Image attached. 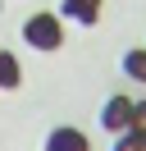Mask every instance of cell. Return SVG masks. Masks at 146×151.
<instances>
[{"label":"cell","instance_id":"1","mask_svg":"<svg viewBox=\"0 0 146 151\" xmlns=\"http://www.w3.org/2000/svg\"><path fill=\"white\" fill-rule=\"evenodd\" d=\"M23 41L32 50H59L64 46V19L55 9H41V14H27L23 19Z\"/></svg>","mask_w":146,"mask_h":151},{"label":"cell","instance_id":"2","mask_svg":"<svg viewBox=\"0 0 146 151\" xmlns=\"http://www.w3.org/2000/svg\"><path fill=\"white\" fill-rule=\"evenodd\" d=\"M100 128L105 133H128L132 128V96H110L100 105Z\"/></svg>","mask_w":146,"mask_h":151},{"label":"cell","instance_id":"3","mask_svg":"<svg viewBox=\"0 0 146 151\" xmlns=\"http://www.w3.org/2000/svg\"><path fill=\"white\" fill-rule=\"evenodd\" d=\"M46 151H91V137L73 124H59V128L46 133Z\"/></svg>","mask_w":146,"mask_h":151},{"label":"cell","instance_id":"4","mask_svg":"<svg viewBox=\"0 0 146 151\" xmlns=\"http://www.w3.org/2000/svg\"><path fill=\"white\" fill-rule=\"evenodd\" d=\"M59 19L78 23V28H91L100 19V0H59Z\"/></svg>","mask_w":146,"mask_h":151},{"label":"cell","instance_id":"5","mask_svg":"<svg viewBox=\"0 0 146 151\" xmlns=\"http://www.w3.org/2000/svg\"><path fill=\"white\" fill-rule=\"evenodd\" d=\"M18 83H23V64H18V55H14V50H0V87L14 92Z\"/></svg>","mask_w":146,"mask_h":151},{"label":"cell","instance_id":"6","mask_svg":"<svg viewBox=\"0 0 146 151\" xmlns=\"http://www.w3.org/2000/svg\"><path fill=\"white\" fill-rule=\"evenodd\" d=\"M123 73L132 83H146V50H128L123 55Z\"/></svg>","mask_w":146,"mask_h":151},{"label":"cell","instance_id":"7","mask_svg":"<svg viewBox=\"0 0 146 151\" xmlns=\"http://www.w3.org/2000/svg\"><path fill=\"white\" fill-rule=\"evenodd\" d=\"M114 151H146V137L132 133V128H128V133H114Z\"/></svg>","mask_w":146,"mask_h":151},{"label":"cell","instance_id":"8","mask_svg":"<svg viewBox=\"0 0 146 151\" xmlns=\"http://www.w3.org/2000/svg\"><path fill=\"white\" fill-rule=\"evenodd\" d=\"M132 133H142V137H146V96H142V101H132Z\"/></svg>","mask_w":146,"mask_h":151},{"label":"cell","instance_id":"9","mask_svg":"<svg viewBox=\"0 0 146 151\" xmlns=\"http://www.w3.org/2000/svg\"><path fill=\"white\" fill-rule=\"evenodd\" d=\"M0 5H5V0H0Z\"/></svg>","mask_w":146,"mask_h":151}]
</instances>
